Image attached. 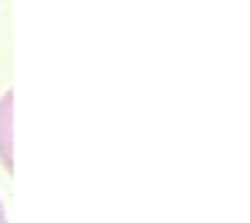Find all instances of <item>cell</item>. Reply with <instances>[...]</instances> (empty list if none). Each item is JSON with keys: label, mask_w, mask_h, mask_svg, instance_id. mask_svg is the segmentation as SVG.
Here are the masks:
<instances>
[{"label": "cell", "mask_w": 250, "mask_h": 223, "mask_svg": "<svg viewBox=\"0 0 250 223\" xmlns=\"http://www.w3.org/2000/svg\"><path fill=\"white\" fill-rule=\"evenodd\" d=\"M0 223H8V216H5V206L0 201Z\"/></svg>", "instance_id": "obj_2"}, {"label": "cell", "mask_w": 250, "mask_h": 223, "mask_svg": "<svg viewBox=\"0 0 250 223\" xmlns=\"http://www.w3.org/2000/svg\"><path fill=\"white\" fill-rule=\"evenodd\" d=\"M0 160L10 169V91L0 98Z\"/></svg>", "instance_id": "obj_1"}]
</instances>
